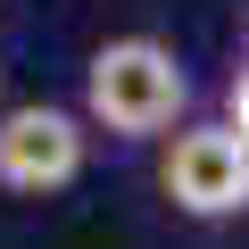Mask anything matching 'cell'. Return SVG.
Instances as JSON below:
<instances>
[{"instance_id":"obj_1","label":"cell","mask_w":249,"mask_h":249,"mask_svg":"<svg viewBox=\"0 0 249 249\" xmlns=\"http://www.w3.org/2000/svg\"><path fill=\"white\" fill-rule=\"evenodd\" d=\"M183 67L166 42L150 34H124V42H100L91 67H83V108L108 124V133H166L175 108H183Z\"/></svg>"},{"instance_id":"obj_2","label":"cell","mask_w":249,"mask_h":249,"mask_svg":"<svg viewBox=\"0 0 249 249\" xmlns=\"http://www.w3.org/2000/svg\"><path fill=\"white\" fill-rule=\"evenodd\" d=\"M166 199L183 216H241L249 208V150L224 124H191L166 150Z\"/></svg>"},{"instance_id":"obj_3","label":"cell","mask_w":249,"mask_h":249,"mask_svg":"<svg viewBox=\"0 0 249 249\" xmlns=\"http://www.w3.org/2000/svg\"><path fill=\"white\" fill-rule=\"evenodd\" d=\"M83 175V124L67 108H9L0 116V183L9 191H67Z\"/></svg>"},{"instance_id":"obj_4","label":"cell","mask_w":249,"mask_h":249,"mask_svg":"<svg viewBox=\"0 0 249 249\" xmlns=\"http://www.w3.org/2000/svg\"><path fill=\"white\" fill-rule=\"evenodd\" d=\"M224 133L249 150V67H241V83H232V124H224Z\"/></svg>"}]
</instances>
